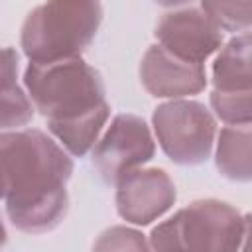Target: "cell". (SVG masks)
I'll list each match as a JSON object with an SVG mask.
<instances>
[{"label":"cell","mask_w":252,"mask_h":252,"mask_svg":"<svg viewBox=\"0 0 252 252\" xmlns=\"http://www.w3.org/2000/svg\"><path fill=\"white\" fill-rule=\"evenodd\" d=\"M73 156L39 128L0 132V199L10 222L26 234H43L69 211L67 181Z\"/></svg>","instance_id":"cell-1"},{"label":"cell","mask_w":252,"mask_h":252,"mask_svg":"<svg viewBox=\"0 0 252 252\" xmlns=\"http://www.w3.org/2000/svg\"><path fill=\"white\" fill-rule=\"evenodd\" d=\"M26 93L47 124L85 116L106 102L100 73L81 57L30 61L24 71Z\"/></svg>","instance_id":"cell-2"},{"label":"cell","mask_w":252,"mask_h":252,"mask_svg":"<svg viewBox=\"0 0 252 252\" xmlns=\"http://www.w3.org/2000/svg\"><path fill=\"white\" fill-rule=\"evenodd\" d=\"M100 24V0H45L26 16L20 47L30 61L81 57Z\"/></svg>","instance_id":"cell-3"},{"label":"cell","mask_w":252,"mask_h":252,"mask_svg":"<svg viewBox=\"0 0 252 252\" xmlns=\"http://www.w3.org/2000/svg\"><path fill=\"white\" fill-rule=\"evenodd\" d=\"M250 217L220 199H197L152 228V250H238Z\"/></svg>","instance_id":"cell-4"},{"label":"cell","mask_w":252,"mask_h":252,"mask_svg":"<svg viewBox=\"0 0 252 252\" xmlns=\"http://www.w3.org/2000/svg\"><path fill=\"white\" fill-rule=\"evenodd\" d=\"M152 126L163 154L177 165H199L211 158L217 122L199 100L169 98L154 108Z\"/></svg>","instance_id":"cell-5"},{"label":"cell","mask_w":252,"mask_h":252,"mask_svg":"<svg viewBox=\"0 0 252 252\" xmlns=\"http://www.w3.org/2000/svg\"><path fill=\"white\" fill-rule=\"evenodd\" d=\"M156 154V140L142 116L116 114L91 150V161L106 185L142 167Z\"/></svg>","instance_id":"cell-6"},{"label":"cell","mask_w":252,"mask_h":252,"mask_svg":"<svg viewBox=\"0 0 252 252\" xmlns=\"http://www.w3.org/2000/svg\"><path fill=\"white\" fill-rule=\"evenodd\" d=\"M175 199V183L161 167H136L116 181V213L136 226H148L161 219Z\"/></svg>","instance_id":"cell-7"},{"label":"cell","mask_w":252,"mask_h":252,"mask_svg":"<svg viewBox=\"0 0 252 252\" xmlns=\"http://www.w3.org/2000/svg\"><path fill=\"white\" fill-rule=\"evenodd\" d=\"M154 35L161 47L193 63H205L224 41V32L201 8L191 6L163 14L156 24Z\"/></svg>","instance_id":"cell-8"},{"label":"cell","mask_w":252,"mask_h":252,"mask_svg":"<svg viewBox=\"0 0 252 252\" xmlns=\"http://www.w3.org/2000/svg\"><path fill=\"white\" fill-rule=\"evenodd\" d=\"M140 81L156 98H185L205 91L207 73L203 63L181 59L154 43L140 61Z\"/></svg>","instance_id":"cell-9"},{"label":"cell","mask_w":252,"mask_h":252,"mask_svg":"<svg viewBox=\"0 0 252 252\" xmlns=\"http://www.w3.org/2000/svg\"><path fill=\"white\" fill-rule=\"evenodd\" d=\"M252 39L250 32H240L219 47L213 63V87L217 91H250L252 89Z\"/></svg>","instance_id":"cell-10"},{"label":"cell","mask_w":252,"mask_h":252,"mask_svg":"<svg viewBox=\"0 0 252 252\" xmlns=\"http://www.w3.org/2000/svg\"><path fill=\"white\" fill-rule=\"evenodd\" d=\"M215 165L219 173L236 183L252 177V130L250 124L224 126L217 134Z\"/></svg>","instance_id":"cell-11"},{"label":"cell","mask_w":252,"mask_h":252,"mask_svg":"<svg viewBox=\"0 0 252 252\" xmlns=\"http://www.w3.org/2000/svg\"><path fill=\"white\" fill-rule=\"evenodd\" d=\"M108 118H110V104L104 102L85 116L67 122L47 124V130L73 158H83L93 150Z\"/></svg>","instance_id":"cell-12"},{"label":"cell","mask_w":252,"mask_h":252,"mask_svg":"<svg viewBox=\"0 0 252 252\" xmlns=\"http://www.w3.org/2000/svg\"><path fill=\"white\" fill-rule=\"evenodd\" d=\"M201 10L222 32H250L252 6L250 0H201Z\"/></svg>","instance_id":"cell-13"},{"label":"cell","mask_w":252,"mask_h":252,"mask_svg":"<svg viewBox=\"0 0 252 252\" xmlns=\"http://www.w3.org/2000/svg\"><path fill=\"white\" fill-rule=\"evenodd\" d=\"M211 108L226 126H242L252 122V89L250 91H217L213 89Z\"/></svg>","instance_id":"cell-14"},{"label":"cell","mask_w":252,"mask_h":252,"mask_svg":"<svg viewBox=\"0 0 252 252\" xmlns=\"http://www.w3.org/2000/svg\"><path fill=\"white\" fill-rule=\"evenodd\" d=\"M33 104L20 85L0 89V132L22 128L33 118Z\"/></svg>","instance_id":"cell-15"},{"label":"cell","mask_w":252,"mask_h":252,"mask_svg":"<svg viewBox=\"0 0 252 252\" xmlns=\"http://www.w3.org/2000/svg\"><path fill=\"white\" fill-rule=\"evenodd\" d=\"M94 250H148L150 244L146 236L130 226H110L98 234L93 244Z\"/></svg>","instance_id":"cell-16"},{"label":"cell","mask_w":252,"mask_h":252,"mask_svg":"<svg viewBox=\"0 0 252 252\" xmlns=\"http://www.w3.org/2000/svg\"><path fill=\"white\" fill-rule=\"evenodd\" d=\"M18 85V53L14 47H0V89Z\"/></svg>","instance_id":"cell-17"},{"label":"cell","mask_w":252,"mask_h":252,"mask_svg":"<svg viewBox=\"0 0 252 252\" xmlns=\"http://www.w3.org/2000/svg\"><path fill=\"white\" fill-rule=\"evenodd\" d=\"M154 2H158L159 6H165V8H177V6L189 4L191 0H154Z\"/></svg>","instance_id":"cell-18"},{"label":"cell","mask_w":252,"mask_h":252,"mask_svg":"<svg viewBox=\"0 0 252 252\" xmlns=\"http://www.w3.org/2000/svg\"><path fill=\"white\" fill-rule=\"evenodd\" d=\"M6 240H8L6 226H4V222H2V219H0V246H4V244H6Z\"/></svg>","instance_id":"cell-19"}]
</instances>
